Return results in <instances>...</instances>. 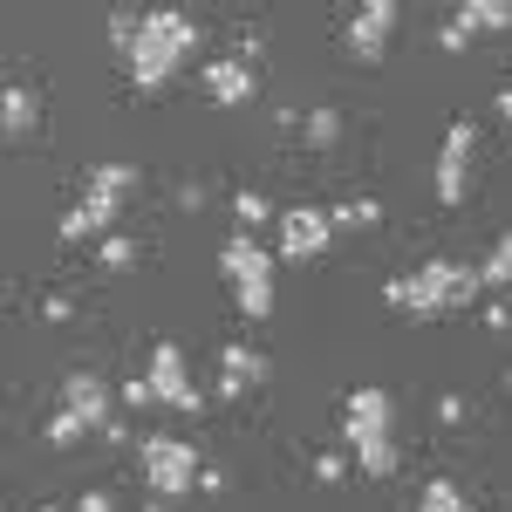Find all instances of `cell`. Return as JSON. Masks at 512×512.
I'll return each instance as SVG.
<instances>
[{
	"label": "cell",
	"mask_w": 512,
	"mask_h": 512,
	"mask_svg": "<svg viewBox=\"0 0 512 512\" xmlns=\"http://www.w3.org/2000/svg\"><path fill=\"white\" fill-rule=\"evenodd\" d=\"M390 35H396V7L390 0H362L349 14V28H342V48H349L355 62H383Z\"/></svg>",
	"instance_id": "9c48e42d"
},
{
	"label": "cell",
	"mask_w": 512,
	"mask_h": 512,
	"mask_svg": "<svg viewBox=\"0 0 512 512\" xmlns=\"http://www.w3.org/2000/svg\"><path fill=\"white\" fill-rule=\"evenodd\" d=\"M123 192H130V164H96L89 185H82V198L62 212V239H110Z\"/></svg>",
	"instance_id": "5b68a950"
},
{
	"label": "cell",
	"mask_w": 512,
	"mask_h": 512,
	"mask_svg": "<svg viewBox=\"0 0 512 512\" xmlns=\"http://www.w3.org/2000/svg\"><path fill=\"white\" fill-rule=\"evenodd\" d=\"M472 151H478V123L458 117L444 130V151H437V198L444 205H465V192H472Z\"/></svg>",
	"instance_id": "52a82bcc"
},
{
	"label": "cell",
	"mask_w": 512,
	"mask_h": 512,
	"mask_svg": "<svg viewBox=\"0 0 512 512\" xmlns=\"http://www.w3.org/2000/svg\"><path fill=\"white\" fill-rule=\"evenodd\" d=\"M390 390H349V403H342V437H349V451H362V444H383L390 437Z\"/></svg>",
	"instance_id": "ba28073f"
},
{
	"label": "cell",
	"mask_w": 512,
	"mask_h": 512,
	"mask_svg": "<svg viewBox=\"0 0 512 512\" xmlns=\"http://www.w3.org/2000/svg\"><path fill=\"white\" fill-rule=\"evenodd\" d=\"M478 287H485V294H506L512 287V233H499V246L478 260Z\"/></svg>",
	"instance_id": "2e32d148"
},
{
	"label": "cell",
	"mask_w": 512,
	"mask_h": 512,
	"mask_svg": "<svg viewBox=\"0 0 512 512\" xmlns=\"http://www.w3.org/2000/svg\"><path fill=\"white\" fill-rule=\"evenodd\" d=\"M41 117V103H35V89L21 76H7V89H0V123H7V137H28Z\"/></svg>",
	"instance_id": "5bb4252c"
},
{
	"label": "cell",
	"mask_w": 512,
	"mask_h": 512,
	"mask_svg": "<svg viewBox=\"0 0 512 512\" xmlns=\"http://www.w3.org/2000/svg\"><path fill=\"white\" fill-rule=\"evenodd\" d=\"M233 219H239V233H253V226H274V205H267V192H260V185L233 192Z\"/></svg>",
	"instance_id": "e0dca14e"
},
{
	"label": "cell",
	"mask_w": 512,
	"mask_h": 512,
	"mask_svg": "<svg viewBox=\"0 0 512 512\" xmlns=\"http://www.w3.org/2000/svg\"><path fill=\"white\" fill-rule=\"evenodd\" d=\"M301 137H308L315 151H328V144L342 137V117H335V110H308V123H301Z\"/></svg>",
	"instance_id": "ffe728a7"
},
{
	"label": "cell",
	"mask_w": 512,
	"mask_h": 512,
	"mask_svg": "<svg viewBox=\"0 0 512 512\" xmlns=\"http://www.w3.org/2000/svg\"><path fill=\"white\" fill-rule=\"evenodd\" d=\"M205 89H212V103L239 110V103L253 96V62H246V55H219V62H205Z\"/></svg>",
	"instance_id": "4fadbf2b"
},
{
	"label": "cell",
	"mask_w": 512,
	"mask_h": 512,
	"mask_svg": "<svg viewBox=\"0 0 512 512\" xmlns=\"http://www.w3.org/2000/svg\"><path fill=\"white\" fill-rule=\"evenodd\" d=\"M144 512H171V499H144Z\"/></svg>",
	"instance_id": "f1b7e54d"
},
{
	"label": "cell",
	"mask_w": 512,
	"mask_h": 512,
	"mask_svg": "<svg viewBox=\"0 0 512 512\" xmlns=\"http://www.w3.org/2000/svg\"><path fill=\"white\" fill-rule=\"evenodd\" d=\"M437 41H444V48H465V41H472V35L458 28V14H444V21H437Z\"/></svg>",
	"instance_id": "cb8c5ba5"
},
{
	"label": "cell",
	"mask_w": 512,
	"mask_h": 512,
	"mask_svg": "<svg viewBox=\"0 0 512 512\" xmlns=\"http://www.w3.org/2000/svg\"><path fill=\"white\" fill-rule=\"evenodd\" d=\"M342 472H349V458H342V451H321V458H315V478H342Z\"/></svg>",
	"instance_id": "d4e9b609"
},
{
	"label": "cell",
	"mask_w": 512,
	"mask_h": 512,
	"mask_svg": "<svg viewBox=\"0 0 512 512\" xmlns=\"http://www.w3.org/2000/svg\"><path fill=\"white\" fill-rule=\"evenodd\" d=\"M472 294H485V287H478V267H465V260H424L417 274H403V280L383 287V301L403 308V315H451V308H465Z\"/></svg>",
	"instance_id": "7a4b0ae2"
},
{
	"label": "cell",
	"mask_w": 512,
	"mask_h": 512,
	"mask_svg": "<svg viewBox=\"0 0 512 512\" xmlns=\"http://www.w3.org/2000/svg\"><path fill=\"white\" fill-rule=\"evenodd\" d=\"M137 465H144L151 499H185L198 478H205L198 444H192V437H171V431H144V437H137Z\"/></svg>",
	"instance_id": "277c9868"
},
{
	"label": "cell",
	"mask_w": 512,
	"mask_h": 512,
	"mask_svg": "<svg viewBox=\"0 0 512 512\" xmlns=\"http://www.w3.org/2000/svg\"><path fill=\"white\" fill-rule=\"evenodd\" d=\"M82 437H89V424H82L76 410H55V417H48V444H62V451H69V444H82Z\"/></svg>",
	"instance_id": "44dd1931"
},
{
	"label": "cell",
	"mask_w": 512,
	"mask_h": 512,
	"mask_svg": "<svg viewBox=\"0 0 512 512\" xmlns=\"http://www.w3.org/2000/svg\"><path fill=\"white\" fill-rule=\"evenodd\" d=\"M192 48H198V21H192V14H185V7H151V14H144L137 48L123 55V69H130V82H137V89H164Z\"/></svg>",
	"instance_id": "6da1fadb"
},
{
	"label": "cell",
	"mask_w": 512,
	"mask_h": 512,
	"mask_svg": "<svg viewBox=\"0 0 512 512\" xmlns=\"http://www.w3.org/2000/svg\"><path fill=\"white\" fill-rule=\"evenodd\" d=\"M76 512H117V499H110V492H82Z\"/></svg>",
	"instance_id": "4316f807"
},
{
	"label": "cell",
	"mask_w": 512,
	"mask_h": 512,
	"mask_svg": "<svg viewBox=\"0 0 512 512\" xmlns=\"http://www.w3.org/2000/svg\"><path fill=\"white\" fill-rule=\"evenodd\" d=\"M35 512H69V506H35Z\"/></svg>",
	"instance_id": "f546056e"
},
{
	"label": "cell",
	"mask_w": 512,
	"mask_h": 512,
	"mask_svg": "<svg viewBox=\"0 0 512 512\" xmlns=\"http://www.w3.org/2000/svg\"><path fill=\"white\" fill-rule=\"evenodd\" d=\"M417 512H472V506H465V492H458L451 478H431L424 499H417Z\"/></svg>",
	"instance_id": "d6986e66"
},
{
	"label": "cell",
	"mask_w": 512,
	"mask_h": 512,
	"mask_svg": "<svg viewBox=\"0 0 512 512\" xmlns=\"http://www.w3.org/2000/svg\"><path fill=\"white\" fill-rule=\"evenodd\" d=\"M62 410H76L89 431H117V396H110L103 376H89V369H76V376L62 383Z\"/></svg>",
	"instance_id": "8fae6325"
},
{
	"label": "cell",
	"mask_w": 512,
	"mask_h": 512,
	"mask_svg": "<svg viewBox=\"0 0 512 512\" xmlns=\"http://www.w3.org/2000/svg\"><path fill=\"white\" fill-rule=\"evenodd\" d=\"M253 383H267V355L253 349V342H226V349H219V390L246 396Z\"/></svg>",
	"instance_id": "7c38bea8"
},
{
	"label": "cell",
	"mask_w": 512,
	"mask_h": 512,
	"mask_svg": "<svg viewBox=\"0 0 512 512\" xmlns=\"http://www.w3.org/2000/svg\"><path fill=\"white\" fill-rule=\"evenodd\" d=\"M123 403H130V410H151V403H158L151 376H130V383H123Z\"/></svg>",
	"instance_id": "603a6c76"
},
{
	"label": "cell",
	"mask_w": 512,
	"mask_h": 512,
	"mask_svg": "<svg viewBox=\"0 0 512 512\" xmlns=\"http://www.w3.org/2000/svg\"><path fill=\"white\" fill-rule=\"evenodd\" d=\"M458 14V28L465 35H492V28H512V7L506 0H465V7H451Z\"/></svg>",
	"instance_id": "9a60e30c"
},
{
	"label": "cell",
	"mask_w": 512,
	"mask_h": 512,
	"mask_svg": "<svg viewBox=\"0 0 512 512\" xmlns=\"http://www.w3.org/2000/svg\"><path fill=\"white\" fill-rule=\"evenodd\" d=\"M274 226H280V260H321V253L335 246L328 205H287Z\"/></svg>",
	"instance_id": "8992f818"
},
{
	"label": "cell",
	"mask_w": 512,
	"mask_h": 512,
	"mask_svg": "<svg viewBox=\"0 0 512 512\" xmlns=\"http://www.w3.org/2000/svg\"><path fill=\"white\" fill-rule=\"evenodd\" d=\"M219 274H226V287H233V301H239L246 321L274 315V253L260 246V233H226L219 239Z\"/></svg>",
	"instance_id": "3957f363"
},
{
	"label": "cell",
	"mask_w": 512,
	"mask_h": 512,
	"mask_svg": "<svg viewBox=\"0 0 512 512\" xmlns=\"http://www.w3.org/2000/svg\"><path fill=\"white\" fill-rule=\"evenodd\" d=\"M492 110H499V117L512 123V82H499V96H492Z\"/></svg>",
	"instance_id": "83f0119b"
},
{
	"label": "cell",
	"mask_w": 512,
	"mask_h": 512,
	"mask_svg": "<svg viewBox=\"0 0 512 512\" xmlns=\"http://www.w3.org/2000/svg\"><path fill=\"white\" fill-rule=\"evenodd\" d=\"M437 424H465V403L458 396H437Z\"/></svg>",
	"instance_id": "484cf974"
},
{
	"label": "cell",
	"mask_w": 512,
	"mask_h": 512,
	"mask_svg": "<svg viewBox=\"0 0 512 512\" xmlns=\"http://www.w3.org/2000/svg\"><path fill=\"white\" fill-rule=\"evenodd\" d=\"M103 267H117V274H123V267H137V239L110 233V239H103Z\"/></svg>",
	"instance_id": "7402d4cb"
},
{
	"label": "cell",
	"mask_w": 512,
	"mask_h": 512,
	"mask_svg": "<svg viewBox=\"0 0 512 512\" xmlns=\"http://www.w3.org/2000/svg\"><path fill=\"white\" fill-rule=\"evenodd\" d=\"M328 219H335V233H342V226H376V219H383V205H376V198H335V205H328Z\"/></svg>",
	"instance_id": "ac0fdd59"
},
{
	"label": "cell",
	"mask_w": 512,
	"mask_h": 512,
	"mask_svg": "<svg viewBox=\"0 0 512 512\" xmlns=\"http://www.w3.org/2000/svg\"><path fill=\"white\" fill-rule=\"evenodd\" d=\"M144 376H151V390H158V403H171V410H185V417L198 410V390H192V369H185V349H178L171 335H164L158 349H151V369H144Z\"/></svg>",
	"instance_id": "30bf717a"
}]
</instances>
